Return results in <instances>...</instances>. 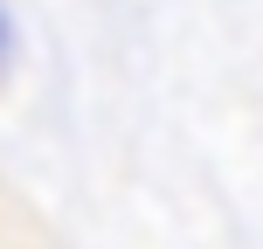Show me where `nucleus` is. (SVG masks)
I'll use <instances>...</instances> for the list:
<instances>
[{
    "label": "nucleus",
    "instance_id": "obj_1",
    "mask_svg": "<svg viewBox=\"0 0 263 249\" xmlns=\"http://www.w3.org/2000/svg\"><path fill=\"white\" fill-rule=\"evenodd\" d=\"M14 63V21H7V7H0V69Z\"/></svg>",
    "mask_w": 263,
    "mask_h": 249
}]
</instances>
